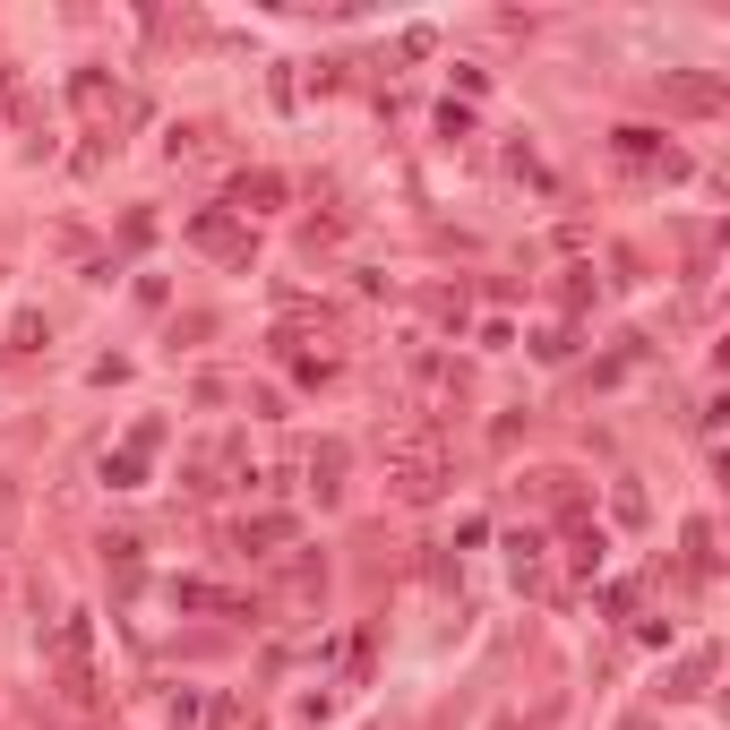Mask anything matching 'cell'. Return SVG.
<instances>
[{
	"label": "cell",
	"mask_w": 730,
	"mask_h": 730,
	"mask_svg": "<svg viewBox=\"0 0 730 730\" xmlns=\"http://www.w3.org/2000/svg\"><path fill=\"white\" fill-rule=\"evenodd\" d=\"M387 481H396V499H438V481H447L438 430H404V438L387 447Z\"/></svg>",
	"instance_id": "cell-1"
},
{
	"label": "cell",
	"mask_w": 730,
	"mask_h": 730,
	"mask_svg": "<svg viewBox=\"0 0 730 730\" xmlns=\"http://www.w3.org/2000/svg\"><path fill=\"white\" fill-rule=\"evenodd\" d=\"M190 241H198V250H215V259H250V232H232L224 215H198V224H190Z\"/></svg>",
	"instance_id": "cell-2"
},
{
	"label": "cell",
	"mask_w": 730,
	"mask_h": 730,
	"mask_svg": "<svg viewBox=\"0 0 730 730\" xmlns=\"http://www.w3.org/2000/svg\"><path fill=\"white\" fill-rule=\"evenodd\" d=\"M310 472H318V490H335V472H344V447L327 438V447H318V456H310Z\"/></svg>",
	"instance_id": "cell-3"
},
{
	"label": "cell",
	"mask_w": 730,
	"mask_h": 730,
	"mask_svg": "<svg viewBox=\"0 0 730 730\" xmlns=\"http://www.w3.org/2000/svg\"><path fill=\"white\" fill-rule=\"evenodd\" d=\"M0 516H9V481H0Z\"/></svg>",
	"instance_id": "cell-4"
}]
</instances>
